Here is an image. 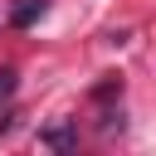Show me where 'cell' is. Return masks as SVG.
Masks as SVG:
<instances>
[{
  "label": "cell",
  "mask_w": 156,
  "mask_h": 156,
  "mask_svg": "<svg viewBox=\"0 0 156 156\" xmlns=\"http://www.w3.org/2000/svg\"><path fill=\"white\" fill-rule=\"evenodd\" d=\"M44 141H49V146H73V141H78V136H73V132H63V127H58V132H49V136H44Z\"/></svg>",
  "instance_id": "1"
},
{
  "label": "cell",
  "mask_w": 156,
  "mask_h": 156,
  "mask_svg": "<svg viewBox=\"0 0 156 156\" xmlns=\"http://www.w3.org/2000/svg\"><path fill=\"white\" fill-rule=\"evenodd\" d=\"M10 93H15V73H10V68H0V98H10Z\"/></svg>",
  "instance_id": "2"
}]
</instances>
